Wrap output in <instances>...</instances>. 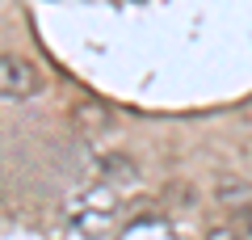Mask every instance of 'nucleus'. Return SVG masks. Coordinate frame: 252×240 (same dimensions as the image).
Segmentation results:
<instances>
[{
    "label": "nucleus",
    "instance_id": "obj_2",
    "mask_svg": "<svg viewBox=\"0 0 252 240\" xmlns=\"http://www.w3.org/2000/svg\"><path fill=\"white\" fill-rule=\"evenodd\" d=\"M235 232H240V240H252V202H240L235 206Z\"/></svg>",
    "mask_w": 252,
    "mask_h": 240
},
{
    "label": "nucleus",
    "instance_id": "obj_1",
    "mask_svg": "<svg viewBox=\"0 0 252 240\" xmlns=\"http://www.w3.org/2000/svg\"><path fill=\"white\" fill-rule=\"evenodd\" d=\"M42 89V72L26 55H0V97L4 101H26Z\"/></svg>",
    "mask_w": 252,
    "mask_h": 240
},
{
    "label": "nucleus",
    "instance_id": "obj_3",
    "mask_svg": "<svg viewBox=\"0 0 252 240\" xmlns=\"http://www.w3.org/2000/svg\"><path fill=\"white\" fill-rule=\"evenodd\" d=\"M206 240H240V232L227 223V228H210V232H206Z\"/></svg>",
    "mask_w": 252,
    "mask_h": 240
}]
</instances>
